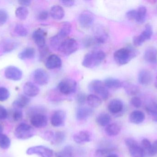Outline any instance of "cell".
Wrapping results in <instances>:
<instances>
[{
	"label": "cell",
	"mask_w": 157,
	"mask_h": 157,
	"mask_svg": "<svg viewBox=\"0 0 157 157\" xmlns=\"http://www.w3.org/2000/svg\"><path fill=\"white\" fill-rule=\"evenodd\" d=\"M125 143L129 149V153L132 157H144V152L142 147L137 142L132 138L125 139Z\"/></svg>",
	"instance_id": "52a82bcc"
},
{
	"label": "cell",
	"mask_w": 157,
	"mask_h": 157,
	"mask_svg": "<svg viewBox=\"0 0 157 157\" xmlns=\"http://www.w3.org/2000/svg\"><path fill=\"white\" fill-rule=\"evenodd\" d=\"M78 23L82 27L87 28L93 24L95 20V16L90 11H84L78 16Z\"/></svg>",
	"instance_id": "30bf717a"
},
{
	"label": "cell",
	"mask_w": 157,
	"mask_h": 157,
	"mask_svg": "<svg viewBox=\"0 0 157 157\" xmlns=\"http://www.w3.org/2000/svg\"><path fill=\"white\" fill-rule=\"evenodd\" d=\"M87 97L86 95L83 93H80L78 94L76 97V100L79 105H83L86 101Z\"/></svg>",
	"instance_id": "681fc988"
},
{
	"label": "cell",
	"mask_w": 157,
	"mask_h": 157,
	"mask_svg": "<svg viewBox=\"0 0 157 157\" xmlns=\"http://www.w3.org/2000/svg\"><path fill=\"white\" fill-rule=\"evenodd\" d=\"M26 154L29 155H37L41 157H52L53 151L47 147L37 146L28 148L27 150Z\"/></svg>",
	"instance_id": "9c48e42d"
},
{
	"label": "cell",
	"mask_w": 157,
	"mask_h": 157,
	"mask_svg": "<svg viewBox=\"0 0 157 157\" xmlns=\"http://www.w3.org/2000/svg\"><path fill=\"white\" fill-rule=\"evenodd\" d=\"M147 9L146 6H140L136 10V17L135 20L138 24H142L144 23L146 19Z\"/></svg>",
	"instance_id": "4316f807"
},
{
	"label": "cell",
	"mask_w": 157,
	"mask_h": 157,
	"mask_svg": "<svg viewBox=\"0 0 157 157\" xmlns=\"http://www.w3.org/2000/svg\"><path fill=\"white\" fill-rule=\"evenodd\" d=\"M90 91L98 95L103 100H106L109 98V90L105 86L103 82L99 80H94L91 81L88 85Z\"/></svg>",
	"instance_id": "3957f363"
},
{
	"label": "cell",
	"mask_w": 157,
	"mask_h": 157,
	"mask_svg": "<svg viewBox=\"0 0 157 157\" xmlns=\"http://www.w3.org/2000/svg\"><path fill=\"white\" fill-rule=\"evenodd\" d=\"M93 38L97 45L104 44L108 39V33L102 27L98 26L95 29Z\"/></svg>",
	"instance_id": "2e32d148"
},
{
	"label": "cell",
	"mask_w": 157,
	"mask_h": 157,
	"mask_svg": "<svg viewBox=\"0 0 157 157\" xmlns=\"http://www.w3.org/2000/svg\"><path fill=\"white\" fill-rule=\"evenodd\" d=\"M23 90L25 95L29 97L36 96L39 94L40 91L37 86L30 82H27L25 84Z\"/></svg>",
	"instance_id": "44dd1931"
},
{
	"label": "cell",
	"mask_w": 157,
	"mask_h": 157,
	"mask_svg": "<svg viewBox=\"0 0 157 157\" xmlns=\"http://www.w3.org/2000/svg\"><path fill=\"white\" fill-rule=\"evenodd\" d=\"M61 59L56 54H52L48 56L46 61V66L48 69L53 70L60 68L62 66Z\"/></svg>",
	"instance_id": "ac0fdd59"
},
{
	"label": "cell",
	"mask_w": 157,
	"mask_h": 157,
	"mask_svg": "<svg viewBox=\"0 0 157 157\" xmlns=\"http://www.w3.org/2000/svg\"><path fill=\"white\" fill-rule=\"evenodd\" d=\"M9 90L5 87H0V101L7 100L10 97Z\"/></svg>",
	"instance_id": "bcb514c9"
},
{
	"label": "cell",
	"mask_w": 157,
	"mask_h": 157,
	"mask_svg": "<svg viewBox=\"0 0 157 157\" xmlns=\"http://www.w3.org/2000/svg\"><path fill=\"white\" fill-rule=\"evenodd\" d=\"M157 154V140H156L154 143L152 144L151 152L149 157H153Z\"/></svg>",
	"instance_id": "11a10c76"
},
{
	"label": "cell",
	"mask_w": 157,
	"mask_h": 157,
	"mask_svg": "<svg viewBox=\"0 0 157 157\" xmlns=\"http://www.w3.org/2000/svg\"><path fill=\"white\" fill-rule=\"evenodd\" d=\"M36 132L33 127L25 123L19 124L14 131L15 136L20 140L29 139L34 136Z\"/></svg>",
	"instance_id": "5b68a950"
},
{
	"label": "cell",
	"mask_w": 157,
	"mask_h": 157,
	"mask_svg": "<svg viewBox=\"0 0 157 157\" xmlns=\"http://www.w3.org/2000/svg\"><path fill=\"white\" fill-rule=\"evenodd\" d=\"M49 16L48 12L46 10L41 11L38 15L37 18L40 21H44L47 20Z\"/></svg>",
	"instance_id": "f5cc1de1"
},
{
	"label": "cell",
	"mask_w": 157,
	"mask_h": 157,
	"mask_svg": "<svg viewBox=\"0 0 157 157\" xmlns=\"http://www.w3.org/2000/svg\"><path fill=\"white\" fill-rule=\"evenodd\" d=\"M66 39L63 37L58 33V34L53 36L51 38V46L54 49L58 51L61 44L63 42V41Z\"/></svg>",
	"instance_id": "8d00e7d4"
},
{
	"label": "cell",
	"mask_w": 157,
	"mask_h": 157,
	"mask_svg": "<svg viewBox=\"0 0 157 157\" xmlns=\"http://www.w3.org/2000/svg\"><path fill=\"white\" fill-rule=\"evenodd\" d=\"M121 131V127L118 124L112 123L107 125L105 128V132L110 136L118 135Z\"/></svg>",
	"instance_id": "f1b7e54d"
},
{
	"label": "cell",
	"mask_w": 157,
	"mask_h": 157,
	"mask_svg": "<svg viewBox=\"0 0 157 157\" xmlns=\"http://www.w3.org/2000/svg\"><path fill=\"white\" fill-rule=\"evenodd\" d=\"M145 119V115L140 111L136 110L132 112L129 116V120L132 123L139 124L142 123Z\"/></svg>",
	"instance_id": "d4e9b609"
},
{
	"label": "cell",
	"mask_w": 157,
	"mask_h": 157,
	"mask_svg": "<svg viewBox=\"0 0 157 157\" xmlns=\"http://www.w3.org/2000/svg\"><path fill=\"white\" fill-rule=\"evenodd\" d=\"M111 121V117L106 113H100L96 118V122L100 126L104 127L109 125Z\"/></svg>",
	"instance_id": "836d02e7"
},
{
	"label": "cell",
	"mask_w": 157,
	"mask_h": 157,
	"mask_svg": "<svg viewBox=\"0 0 157 157\" xmlns=\"http://www.w3.org/2000/svg\"><path fill=\"white\" fill-rule=\"evenodd\" d=\"M103 83L107 88H113V89L119 88L122 87L123 85V83L121 82L119 79L112 78V77H110L105 79Z\"/></svg>",
	"instance_id": "83f0119b"
},
{
	"label": "cell",
	"mask_w": 157,
	"mask_h": 157,
	"mask_svg": "<svg viewBox=\"0 0 157 157\" xmlns=\"http://www.w3.org/2000/svg\"><path fill=\"white\" fill-rule=\"evenodd\" d=\"M16 34L19 37H26L28 34L27 29L21 24H17L14 28Z\"/></svg>",
	"instance_id": "ee69618b"
},
{
	"label": "cell",
	"mask_w": 157,
	"mask_h": 157,
	"mask_svg": "<svg viewBox=\"0 0 157 157\" xmlns=\"http://www.w3.org/2000/svg\"><path fill=\"white\" fill-rule=\"evenodd\" d=\"M30 101L29 97L25 95H20L17 97V99L13 103V107L14 108L19 109L22 110V108L26 107Z\"/></svg>",
	"instance_id": "cb8c5ba5"
},
{
	"label": "cell",
	"mask_w": 157,
	"mask_h": 157,
	"mask_svg": "<svg viewBox=\"0 0 157 157\" xmlns=\"http://www.w3.org/2000/svg\"><path fill=\"white\" fill-rule=\"evenodd\" d=\"M152 74L148 70H141L138 74V82L143 85L149 84L152 82Z\"/></svg>",
	"instance_id": "603a6c76"
},
{
	"label": "cell",
	"mask_w": 157,
	"mask_h": 157,
	"mask_svg": "<svg viewBox=\"0 0 157 157\" xmlns=\"http://www.w3.org/2000/svg\"><path fill=\"white\" fill-rule=\"evenodd\" d=\"M106 157H119L118 155L114 153H110V154L108 155Z\"/></svg>",
	"instance_id": "91938a15"
},
{
	"label": "cell",
	"mask_w": 157,
	"mask_h": 157,
	"mask_svg": "<svg viewBox=\"0 0 157 157\" xmlns=\"http://www.w3.org/2000/svg\"><path fill=\"white\" fill-rule=\"evenodd\" d=\"M11 145L10 138L5 134H0V147L2 149H7Z\"/></svg>",
	"instance_id": "7bdbcfd3"
},
{
	"label": "cell",
	"mask_w": 157,
	"mask_h": 157,
	"mask_svg": "<svg viewBox=\"0 0 157 157\" xmlns=\"http://www.w3.org/2000/svg\"><path fill=\"white\" fill-rule=\"evenodd\" d=\"M155 86L157 88V76L156 77L155 80Z\"/></svg>",
	"instance_id": "6125c7cd"
},
{
	"label": "cell",
	"mask_w": 157,
	"mask_h": 157,
	"mask_svg": "<svg viewBox=\"0 0 157 157\" xmlns=\"http://www.w3.org/2000/svg\"><path fill=\"white\" fill-rule=\"evenodd\" d=\"M78 48V42L75 39L66 38L61 44L58 51L66 56H69L77 51Z\"/></svg>",
	"instance_id": "8992f818"
},
{
	"label": "cell",
	"mask_w": 157,
	"mask_h": 157,
	"mask_svg": "<svg viewBox=\"0 0 157 157\" xmlns=\"http://www.w3.org/2000/svg\"><path fill=\"white\" fill-rule=\"evenodd\" d=\"M30 123L34 127L42 128L47 126L48 120L45 113H38L30 117Z\"/></svg>",
	"instance_id": "5bb4252c"
},
{
	"label": "cell",
	"mask_w": 157,
	"mask_h": 157,
	"mask_svg": "<svg viewBox=\"0 0 157 157\" xmlns=\"http://www.w3.org/2000/svg\"><path fill=\"white\" fill-rule=\"evenodd\" d=\"M65 137H66V135H65V134L64 132H57L54 133L53 139L50 143L53 145H59L64 142L65 139Z\"/></svg>",
	"instance_id": "d590c367"
},
{
	"label": "cell",
	"mask_w": 157,
	"mask_h": 157,
	"mask_svg": "<svg viewBox=\"0 0 157 157\" xmlns=\"http://www.w3.org/2000/svg\"><path fill=\"white\" fill-rule=\"evenodd\" d=\"M18 46V42L14 40L8 39L5 41L2 44L4 52L9 53L17 49Z\"/></svg>",
	"instance_id": "f546056e"
},
{
	"label": "cell",
	"mask_w": 157,
	"mask_h": 157,
	"mask_svg": "<svg viewBox=\"0 0 157 157\" xmlns=\"http://www.w3.org/2000/svg\"><path fill=\"white\" fill-rule=\"evenodd\" d=\"M86 102L91 108H97L101 105L102 101L99 97L94 94H91L87 96Z\"/></svg>",
	"instance_id": "4dcf8cb0"
},
{
	"label": "cell",
	"mask_w": 157,
	"mask_h": 157,
	"mask_svg": "<svg viewBox=\"0 0 157 157\" xmlns=\"http://www.w3.org/2000/svg\"><path fill=\"white\" fill-rule=\"evenodd\" d=\"M36 55V51L32 48H27L19 53L18 55V58L21 60L33 59Z\"/></svg>",
	"instance_id": "1f68e13d"
},
{
	"label": "cell",
	"mask_w": 157,
	"mask_h": 157,
	"mask_svg": "<svg viewBox=\"0 0 157 157\" xmlns=\"http://www.w3.org/2000/svg\"><path fill=\"white\" fill-rule=\"evenodd\" d=\"M92 139L91 133L88 131H80L73 135V140L78 144H83L90 142Z\"/></svg>",
	"instance_id": "e0dca14e"
},
{
	"label": "cell",
	"mask_w": 157,
	"mask_h": 157,
	"mask_svg": "<svg viewBox=\"0 0 157 157\" xmlns=\"http://www.w3.org/2000/svg\"><path fill=\"white\" fill-rule=\"evenodd\" d=\"M123 109V103L118 99H114L111 100L108 105V109L112 114H118L121 113Z\"/></svg>",
	"instance_id": "d6986e66"
},
{
	"label": "cell",
	"mask_w": 157,
	"mask_h": 157,
	"mask_svg": "<svg viewBox=\"0 0 157 157\" xmlns=\"http://www.w3.org/2000/svg\"><path fill=\"white\" fill-rule=\"evenodd\" d=\"M46 34L45 30L41 29H36L32 34V38L39 49L46 46Z\"/></svg>",
	"instance_id": "4fadbf2b"
},
{
	"label": "cell",
	"mask_w": 157,
	"mask_h": 157,
	"mask_svg": "<svg viewBox=\"0 0 157 157\" xmlns=\"http://www.w3.org/2000/svg\"><path fill=\"white\" fill-rule=\"evenodd\" d=\"M106 58V54L101 50L88 53L84 56L82 65L87 68H93L99 65Z\"/></svg>",
	"instance_id": "6da1fadb"
},
{
	"label": "cell",
	"mask_w": 157,
	"mask_h": 157,
	"mask_svg": "<svg viewBox=\"0 0 157 157\" xmlns=\"http://www.w3.org/2000/svg\"><path fill=\"white\" fill-rule=\"evenodd\" d=\"M126 17L129 20H135L136 17V10H131L128 11L126 14Z\"/></svg>",
	"instance_id": "db71d44e"
},
{
	"label": "cell",
	"mask_w": 157,
	"mask_h": 157,
	"mask_svg": "<svg viewBox=\"0 0 157 157\" xmlns=\"http://www.w3.org/2000/svg\"><path fill=\"white\" fill-rule=\"evenodd\" d=\"M8 15L6 11L3 9H0V26H2L7 21Z\"/></svg>",
	"instance_id": "7dc6e473"
},
{
	"label": "cell",
	"mask_w": 157,
	"mask_h": 157,
	"mask_svg": "<svg viewBox=\"0 0 157 157\" xmlns=\"http://www.w3.org/2000/svg\"><path fill=\"white\" fill-rule=\"evenodd\" d=\"M18 3L22 6L26 7V6L30 5L31 4V2L29 0H21V1H18Z\"/></svg>",
	"instance_id": "680465c9"
},
{
	"label": "cell",
	"mask_w": 157,
	"mask_h": 157,
	"mask_svg": "<svg viewBox=\"0 0 157 157\" xmlns=\"http://www.w3.org/2000/svg\"><path fill=\"white\" fill-rule=\"evenodd\" d=\"M131 103L134 107L136 108H140L142 105V101L140 98L134 96L132 98L131 100Z\"/></svg>",
	"instance_id": "c3c4849f"
},
{
	"label": "cell",
	"mask_w": 157,
	"mask_h": 157,
	"mask_svg": "<svg viewBox=\"0 0 157 157\" xmlns=\"http://www.w3.org/2000/svg\"><path fill=\"white\" fill-rule=\"evenodd\" d=\"M141 146L144 152L145 156L149 157L152 148V144L150 141L147 138H144L141 142Z\"/></svg>",
	"instance_id": "b9f144b4"
},
{
	"label": "cell",
	"mask_w": 157,
	"mask_h": 157,
	"mask_svg": "<svg viewBox=\"0 0 157 157\" xmlns=\"http://www.w3.org/2000/svg\"><path fill=\"white\" fill-rule=\"evenodd\" d=\"M123 87L126 93L130 96H135L139 92V88L136 85L129 83H123Z\"/></svg>",
	"instance_id": "e575fe53"
},
{
	"label": "cell",
	"mask_w": 157,
	"mask_h": 157,
	"mask_svg": "<svg viewBox=\"0 0 157 157\" xmlns=\"http://www.w3.org/2000/svg\"><path fill=\"white\" fill-rule=\"evenodd\" d=\"M144 58L146 61L149 63L157 62V49L154 47H149L146 49Z\"/></svg>",
	"instance_id": "7402d4cb"
},
{
	"label": "cell",
	"mask_w": 157,
	"mask_h": 157,
	"mask_svg": "<svg viewBox=\"0 0 157 157\" xmlns=\"http://www.w3.org/2000/svg\"><path fill=\"white\" fill-rule=\"evenodd\" d=\"M93 113V110L91 108L87 107H80L77 109L76 113L77 120L80 121L86 120Z\"/></svg>",
	"instance_id": "ffe728a7"
},
{
	"label": "cell",
	"mask_w": 157,
	"mask_h": 157,
	"mask_svg": "<svg viewBox=\"0 0 157 157\" xmlns=\"http://www.w3.org/2000/svg\"><path fill=\"white\" fill-rule=\"evenodd\" d=\"M137 52L132 47L121 48L116 51L113 54L115 62L119 65H122L129 63L136 56Z\"/></svg>",
	"instance_id": "7a4b0ae2"
},
{
	"label": "cell",
	"mask_w": 157,
	"mask_h": 157,
	"mask_svg": "<svg viewBox=\"0 0 157 157\" xmlns=\"http://www.w3.org/2000/svg\"><path fill=\"white\" fill-rule=\"evenodd\" d=\"M40 49V59H42L48 54V47L46 46L43 48Z\"/></svg>",
	"instance_id": "9f6ffc18"
},
{
	"label": "cell",
	"mask_w": 157,
	"mask_h": 157,
	"mask_svg": "<svg viewBox=\"0 0 157 157\" xmlns=\"http://www.w3.org/2000/svg\"><path fill=\"white\" fill-rule=\"evenodd\" d=\"M146 110L152 116L153 120L157 122V103H150L147 106Z\"/></svg>",
	"instance_id": "ab89813d"
},
{
	"label": "cell",
	"mask_w": 157,
	"mask_h": 157,
	"mask_svg": "<svg viewBox=\"0 0 157 157\" xmlns=\"http://www.w3.org/2000/svg\"><path fill=\"white\" fill-rule=\"evenodd\" d=\"M66 118V114L63 110H58L54 112L52 116L51 122L52 126L55 127H62L64 125Z\"/></svg>",
	"instance_id": "9a60e30c"
},
{
	"label": "cell",
	"mask_w": 157,
	"mask_h": 157,
	"mask_svg": "<svg viewBox=\"0 0 157 157\" xmlns=\"http://www.w3.org/2000/svg\"><path fill=\"white\" fill-rule=\"evenodd\" d=\"M54 133L52 131H47L42 134V137L47 141L51 142L54 136Z\"/></svg>",
	"instance_id": "f907efd6"
},
{
	"label": "cell",
	"mask_w": 157,
	"mask_h": 157,
	"mask_svg": "<svg viewBox=\"0 0 157 157\" xmlns=\"http://www.w3.org/2000/svg\"><path fill=\"white\" fill-rule=\"evenodd\" d=\"M153 28L150 24L146 25L144 29L140 35L135 37L133 39L134 44L136 46H140L146 41L150 39L153 35Z\"/></svg>",
	"instance_id": "ba28073f"
},
{
	"label": "cell",
	"mask_w": 157,
	"mask_h": 157,
	"mask_svg": "<svg viewBox=\"0 0 157 157\" xmlns=\"http://www.w3.org/2000/svg\"><path fill=\"white\" fill-rule=\"evenodd\" d=\"M8 117V112L4 107L0 105V121L4 120Z\"/></svg>",
	"instance_id": "816d5d0a"
},
{
	"label": "cell",
	"mask_w": 157,
	"mask_h": 157,
	"mask_svg": "<svg viewBox=\"0 0 157 157\" xmlns=\"http://www.w3.org/2000/svg\"><path fill=\"white\" fill-rule=\"evenodd\" d=\"M74 148L71 146H66L58 153H56V157H73Z\"/></svg>",
	"instance_id": "74e56055"
},
{
	"label": "cell",
	"mask_w": 157,
	"mask_h": 157,
	"mask_svg": "<svg viewBox=\"0 0 157 157\" xmlns=\"http://www.w3.org/2000/svg\"><path fill=\"white\" fill-rule=\"evenodd\" d=\"M11 119L14 122L20 120L23 118V112L22 110L19 109H13L11 113Z\"/></svg>",
	"instance_id": "f6af8a7d"
},
{
	"label": "cell",
	"mask_w": 157,
	"mask_h": 157,
	"mask_svg": "<svg viewBox=\"0 0 157 157\" xmlns=\"http://www.w3.org/2000/svg\"><path fill=\"white\" fill-rule=\"evenodd\" d=\"M77 87V83L75 80L71 78H66L59 82L58 89L61 94L69 95L76 92Z\"/></svg>",
	"instance_id": "277c9868"
},
{
	"label": "cell",
	"mask_w": 157,
	"mask_h": 157,
	"mask_svg": "<svg viewBox=\"0 0 157 157\" xmlns=\"http://www.w3.org/2000/svg\"><path fill=\"white\" fill-rule=\"evenodd\" d=\"M28 14V9L25 6H19L15 11L16 16L20 20H25L27 18Z\"/></svg>",
	"instance_id": "f35d334b"
},
{
	"label": "cell",
	"mask_w": 157,
	"mask_h": 157,
	"mask_svg": "<svg viewBox=\"0 0 157 157\" xmlns=\"http://www.w3.org/2000/svg\"><path fill=\"white\" fill-rule=\"evenodd\" d=\"M50 14L53 19L60 20L64 17L65 12L62 6L59 5H54L51 8Z\"/></svg>",
	"instance_id": "484cf974"
},
{
	"label": "cell",
	"mask_w": 157,
	"mask_h": 157,
	"mask_svg": "<svg viewBox=\"0 0 157 157\" xmlns=\"http://www.w3.org/2000/svg\"><path fill=\"white\" fill-rule=\"evenodd\" d=\"M5 76L7 79L13 81H19L23 77V73L19 68L14 66H9L6 68Z\"/></svg>",
	"instance_id": "7c38bea8"
},
{
	"label": "cell",
	"mask_w": 157,
	"mask_h": 157,
	"mask_svg": "<svg viewBox=\"0 0 157 157\" xmlns=\"http://www.w3.org/2000/svg\"><path fill=\"white\" fill-rule=\"evenodd\" d=\"M60 2L64 6H67V7H71L73 6L74 5L75 2L73 1H68V0H63L61 1Z\"/></svg>",
	"instance_id": "6f0895ef"
},
{
	"label": "cell",
	"mask_w": 157,
	"mask_h": 157,
	"mask_svg": "<svg viewBox=\"0 0 157 157\" xmlns=\"http://www.w3.org/2000/svg\"><path fill=\"white\" fill-rule=\"evenodd\" d=\"M46 108L43 106H36L31 107L28 111L27 113L29 117L38 113H45Z\"/></svg>",
	"instance_id": "60d3db41"
},
{
	"label": "cell",
	"mask_w": 157,
	"mask_h": 157,
	"mask_svg": "<svg viewBox=\"0 0 157 157\" xmlns=\"http://www.w3.org/2000/svg\"><path fill=\"white\" fill-rule=\"evenodd\" d=\"M33 77L35 83L40 85H45L49 82L48 74L46 71L41 68L36 69L33 73Z\"/></svg>",
	"instance_id": "8fae6325"
},
{
	"label": "cell",
	"mask_w": 157,
	"mask_h": 157,
	"mask_svg": "<svg viewBox=\"0 0 157 157\" xmlns=\"http://www.w3.org/2000/svg\"><path fill=\"white\" fill-rule=\"evenodd\" d=\"M3 131V127L2 125L0 124V134H2Z\"/></svg>",
	"instance_id": "94428289"
},
{
	"label": "cell",
	"mask_w": 157,
	"mask_h": 157,
	"mask_svg": "<svg viewBox=\"0 0 157 157\" xmlns=\"http://www.w3.org/2000/svg\"><path fill=\"white\" fill-rule=\"evenodd\" d=\"M72 30V25L69 22H63L60 26L58 34L63 37L66 38L71 33Z\"/></svg>",
	"instance_id": "d6a6232c"
}]
</instances>
